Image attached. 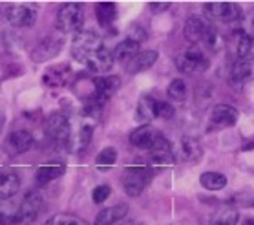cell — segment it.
Segmentation results:
<instances>
[{"label":"cell","mask_w":254,"mask_h":225,"mask_svg":"<svg viewBox=\"0 0 254 225\" xmlns=\"http://www.w3.org/2000/svg\"><path fill=\"white\" fill-rule=\"evenodd\" d=\"M84 24V9L77 2L63 4L57 13V29L63 33H79Z\"/></svg>","instance_id":"6da1fadb"},{"label":"cell","mask_w":254,"mask_h":225,"mask_svg":"<svg viewBox=\"0 0 254 225\" xmlns=\"http://www.w3.org/2000/svg\"><path fill=\"white\" fill-rule=\"evenodd\" d=\"M101 46H103V41H101V37L95 31H92V29H81L75 35V39H73L71 53H73L75 61L84 64V61Z\"/></svg>","instance_id":"7a4b0ae2"},{"label":"cell","mask_w":254,"mask_h":225,"mask_svg":"<svg viewBox=\"0 0 254 225\" xmlns=\"http://www.w3.org/2000/svg\"><path fill=\"white\" fill-rule=\"evenodd\" d=\"M150 170L146 167H128L123 174V187L128 196L137 198L143 194L144 187L150 179Z\"/></svg>","instance_id":"3957f363"},{"label":"cell","mask_w":254,"mask_h":225,"mask_svg":"<svg viewBox=\"0 0 254 225\" xmlns=\"http://www.w3.org/2000/svg\"><path fill=\"white\" fill-rule=\"evenodd\" d=\"M7 22L13 28H33L37 22V6L35 4H11L6 11Z\"/></svg>","instance_id":"277c9868"},{"label":"cell","mask_w":254,"mask_h":225,"mask_svg":"<svg viewBox=\"0 0 254 225\" xmlns=\"http://www.w3.org/2000/svg\"><path fill=\"white\" fill-rule=\"evenodd\" d=\"M176 66L183 74H194V72H201L207 68L208 61L205 57V53L199 52L197 48H190V50H187L176 57Z\"/></svg>","instance_id":"5b68a950"},{"label":"cell","mask_w":254,"mask_h":225,"mask_svg":"<svg viewBox=\"0 0 254 225\" xmlns=\"http://www.w3.org/2000/svg\"><path fill=\"white\" fill-rule=\"evenodd\" d=\"M207 17L221 22H232L242 17V7L234 2H207L205 4Z\"/></svg>","instance_id":"8992f818"},{"label":"cell","mask_w":254,"mask_h":225,"mask_svg":"<svg viewBox=\"0 0 254 225\" xmlns=\"http://www.w3.org/2000/svg\"><path fill=\"white\" fill-rule=\"evenodd\" d=\"M150 159L157 167H167L174 163V152L172 145L167 138H163L161 134H157L150 145Z\"/></svg>","instance_id":"52a82bcc"},{"label":"cell","mask_w":254,"mask_h":225,"mask_svg":"<svg viewBox=\"0 0 254 225\" xmlns=\"http://www.w3.org/2000/svg\"><path fill=\"white\" fill-rule=\"evenodd\" d=\"M63 50V39L61 37H55V35H50L46 39H42L37 46L31 50V59L35 63H44V61H50V59L57 57V53Z\"/></svg>","instance_id":"ba28073f"},{"label":"cell","mask_w":254,"mask_h":225,"mask_svg":"<svg viewBox=\"0 0 254 225\" xmlns=\"http://www.w3.org/2000/svg\"><path fill=\"white\" fill-rule=\"evenodd\" d=\"M69 121L64 114H52L46 121V132L55 143H66L69 139Z\"/></svg>","instance_id":"9c48e42d"},{"label":"cell","mask_w":254,"mask_h":225,"mask_svg":"<svg viewBox=\"0 0 254 225\" xmlns=\"http://www.w3.org/2000/svg\"><path fill=\"white\" fill-rule=\"evenodd\" d=\"M121 86V79L116 75H104V77H95L93 79V97L99 103L104 104Z\"/></svg>","instance_id":"30bf717a"},{"label":"cell","mask_w":254,"mask_h":225,"mask_svg":"<svg viewBox=\"0 0 254 225\" xmlns=\"http://www.w3.org/2000/svg\"><path fill=\"white\" fill-rule=\"evenodd\" d=\"M33 145V134L29 130H15L7 136L6 143H4V149L11 154V156H17V154H24L28 152Z\"/></svg>","instance_id":"8fae6325"},{"label":"cell","mask_w":254,"mask_h":225,"mask_svg":"<svg viewBox=\"0 0 254 225\" xmlns=\"http://www.w3.org/2000/svg\"><path fill=\"white\" fill-rule=\"evenodd\" d=\"M42 209V196L41 192L29 191L24 196L20 209H18V222H33Z\"/></svg>","instance_id":"7c38bea8"},{"label":"cell","mask_w":254,"mask_h":225,"mask_svg":"<svg viewBox=\"0 0 254 225\" xmlns=\"http://www.w3.org/2000/svg\"><path fill=\"white\" fill-rule=\"evenodd\" d=\"M238 116H240L238 110L234 106H231V104H216L212 108V114H210V121L216 127L227 128L236 125Z\"/></svg>","instance_id":"4fadbf2b"},{"label":"cell","mask_w":254,"mask_h":225,"mask_svg":"<svg viewBox=\"0 0 254 225\" xmlns=\"http://www.w3.org/2000/svg\"><path fill=\"white\" fill-rule=\"evenodd\" d=\"M112 64H114V57H112V53L104 46L95 50V52L84 61V66H86L88 70H92V72H108V70L112 68Z\"/></svg>","instance_id":"5bb4252c"},{"label":"cell","mask_w":254,"mask_h":225,"mask_svg":"<svg viewBox=\"0 0 254 225\" xmlns=\"http://www.w3.org/2000/svg\"><path fill=\"white\" fill-rule=\"evenodd\" d=\"M156 61H157V52H156V50L139 52L127 63V70L130 72V74H139V72H144V70L152 68V66L156 64Z\"/></svg>","instance_id":"9a60e30c"},{"label":"cell","mask_w":254,"mask_h":225,"mask_svg":"<svg viewBox=\"0 0 254 225\" xmlns=\"http://www.w3.org/2000/svg\"><path fill=\"white\" fill-rule=\"evenodd\" d=\"M20 189V178L13 170H0V200L15 196Z\"/></svg>","instance_id":"2e32d148"},{"label":"cell","mask_w":254,"mask_h":225,"mask_svg":"<svg viewBox=\"0 0 254 225\" xmlns=\"http://www.w3.org/2000/svg\"><path fill=\"white\" fill-rule=\"evenodd\" d=\"M127 213H128V205H125V203L103 209V211L97 214L93 225H116L117 222H121V220L127 216Z\"/></svg>","instance_id":"e0dca14e"},{"label":"cell","mask_w":254,"mask_h":225,"mask_svg":"<svg viewBox=\"0 0 254 225\" xmlns=\"http://www.w3.org/2000/svg\"><path fill=\"white\" fill-rule=\"evenodd\" d=\"M210 24H207L203 18L199 17H190L187 18L185 22V37L189 42H203L205 35H207V29Z\"/></svg>","instance_id":"ac0fdd59"},{"label":"cell","mask_w":254,"mask_h":225,"mask_svg":"<svg viewBox=\"0 0 254 225\" xmlns=\"http://www.w3.org/2000/svg\"><path fill=\"white\" fill-rule=\"evenodd\" d=\"M139 46H141V42H137L135 39H132V37H127V39H123L116 46L112 57H114V61H119V63H128L135 53L141 52Z\"/></svg>","instance_id":"d6986e66"},{"label":"cell","mask_w":254,"mask_h":225,"mask_svg":"<svg viewBox=\"0 0 254 225\" xmlns=\"http://www.w3.org/2000/svg\"><path fill=\"white\" fill-rule=\"evenodd\" d=\"M157 134L156 130L150 127V125H143V127L135 128L132 134H130V143L135 149H150L152 141Z\"/></svg>","instance_id":"ffe728a7"},{"label":"cell","mask_w":254,"mask_h":225,"mask_svg":"<svg viewBox=\"0 0 254 225\" xmlns=\"http://www.w3.org/2000/svg\"><path fill=\"white\" fill-rule=\"evenodd\" d=\"M254 77V66L247 61H238L231 70V82L234 86H242Z\"/></svg>","instance_id":"44dd1931"},{"label":"cell","mask_w":254,"mask_h":225,"mask_svg":"<svg viewBox=\"0 0 254 225\" xmlns=\"http://www.w3.org/2000/svg\"><path fill=\"white\" fill-rule=\"evenodd\" d=\"M95 15L103 28H110L117 18V6L114 2H99L95 6Z\"/></svg>","instance_id":"7402d4cb"},{"label":"cell","mask_w":254,"mask_h":225,"mask_svg":"<svg viewBox=\"0 0 254 225\" xmlns=\"http://www.w3.org/2000/svg\"><path fill=\"white\" fill-rule=\"evenodd\" d=\"M156 117V99L154 97H141L137 108H135V119L141 123H148Z\"/></svg>","instance_id":"603a6c76"},{"label":"cell","mask_w":254,"mask_h":225,"mask_svg":"<svg viewBox=\"0 0 254 225\" xmlns=\"http://www.w3.org/2000/svg\"><path fill=\"white\" fill-rule=\"evenodd\" d=\"M181 156L185 157L187 161H197L203 156V149L199 141L196 138H183L181 139Z\"/></svg>","instance_id":"cb8c5ba5"},{"label":"cell","mask_w":254,"mask_h":225,"mask_svg":"<svg viewBox=\"0 0 254 225\" xmlns=\"http://www.w3.org/2000/svg\"><path fill=\"white\" fill-rule=\"evenodd\" d=\"M64 70H68V66L46 70V74L42 75V82H44V84H48L50 88L64 86V84H66V81H68V72H64Z\"/></svg>","instance_id":"d4e9b609"},{"label":"cell","mask_w":254,"mask_h":225,"mask_svg":"<svg viewBox=\"0 0 254 225\" xmlns=\"http://www.w3.org/2000/svg\"><path fill=\"white\" fill-rule=\"evenodd\" d=\"M201 185L208 191H221L227 187V178L225 174L221 172H203L201 178H199Z\"/></svg>","instance_id":"484cf974"},{"label":"cell","mask_w":254,"mask_h":225,"mask_svg":"<svg viewBox=\"0 0 254 225\" xmlns=\"http://www.w3.org/2000/svg\"><path fill=\"white\" fill-rule=\"evenodd\" d=\"M64 174V165H48V167H41L37 170V183L39 185H46L53 179L61 178Z\"/></svg>","instance_id":"4316f807"},{"label":"cell","mask_w":254,"mask_h":225,"mask_svg":"<svg viewBox=\"0 0 254 225\" xmlns=\"http://www.w3.org/2000/svg\"><path fill=\"white\" fill-rule=\"evenodd\" d=\"M238 57H240V61H247V63L254 61V39L251 35H243L240 39V42H238Z\"/></svg>","instance_id":"83f0119b"},{"label":"cell","mask_w":254,"mask_h":225,"mask_svg":"<svg viewBox=\"0 0 254 225\" xmlns=\"http://www.w3.org/2000/svg\"><path fill=\"white\" fill-rule=\"evenodd\" d=\"M117 161V150L114 149V147H108V149L101 150L97 154V157H95V165H97V168H103V170H108V168H112L114 165H116Z\"/></svg>","instance_id":"f1b7e54d"},{"label":"cell","mask_w":254,"mask_h":225,"mask_svg":"<svg viewBox=\"0 0 254 225\" xmlns=\"http://www.w3.org/2000/svg\"><path fill=\"white\" fill-rule=\"evenodd\" d=\"M92 136H93V127L92 125H84V127H81V130L77 132L75 136V145H73V150H77V152H81V150H84L90 145V141H92Z\"/></svg>","instance_id":"f546056e"},{"label":"cell","mask_w":254,"mask_h":225,"mask_svg":"<svg viewBox=\"0 0 254 225\" xmlns=\"http://www.w3.org/2000/svg\"><path fill=\"white\" fill-rule=\"evenodd\" d=\"M167 95L172 101H183L187 97V84L183 79H174L167 88Z\"/></svg>","instance_id":"4dcf8cb0"},{"label":"cell","mask_w":254,"mask_h":225,"mask_svg":"<svg viewBox=\"0 0 254 225\" xmlns=\"http://www.w3.org/2000/svg\"><path fill=\"white\" fill-rule=\"evenodd\" d=\"M203 42L207 44L212 52H218L221 46H223V39H221L220 31L214 28V26H208L207 29V35H205V39H203Z\"/></svg>","instance_id":"1f68e13d"},{"label":"cell","mask_w":254,"mask_h":225,"mask_svg":"<svg viewBox=\"0 0 254 225\" xmlns=\"http://www.w3.org/2000/svg\"><path fill=\"white\" fill-rule=\"evenodd\" d=\"M176 110L170 103L167 101H156V117H163V119H172Z\"/></svg>","instance_id":"d6a6232c"},{"label":"cell","mask_w":254,"mask_h":225,"mask_svg":"<svg viewBox=\"0 0 254 225\" xmlns=\"http://www.w3.org/2000/svg\"><path fill=\"white\" fill-rule=\"evenodd\" d=\"M110 194H112L110 185H97L92 192V200H93V203H104L108 200Z\"/></svg>","instance_id":"836d02e7"},{"label":"cell","mask_w":254,"mask_h":225,"mask_svg":"<svg viewBox=\"0 0 254 225\" xmlns=\"http://www.w3.org/2000/svg\"><path fill=\"white\" fill-rule=\"evenodd\" d=\"M44 225H79L73 218H68V216H55V218H50Z\"/></svg>","instance_id":"e575fe53"},{"label":"cell","mask_w":254,"mask_h":225,"mask_svg":"<svg viewBox=\"0 0 254 225\" xmlns=\"http://www.w3.org/2000/svg\"><path fill=\"white\" fill-rule=\"evenodd\" d=\"M168 7H170V2H150L152 11H165Z\"/></svg>","instance_id":"d590c367"},{"label":"cell","mask_w":254,"mask_h":225,"mask_svg":"<svg viewBox=\"0 0 254 225\" xmlns=\"http://www.w3.org/2000/svg\"><path fill=\"white\" fill-rule=\"evenodd\" d=\"M238 225H254V218H243L242 222H238Z\"/></svg>","instance_id":"8d00e7d4"},{"label":"cell","mask_w":254,"mask_h":225,"mask_svg":"<svg viewBox=\"0 0 254 225\" xmlns=\"http://www.w3.org/2000/svg\"><path fill=\"white\" fill-rule=\"evenodd\" d=\"M251 37L254 39V18H253V24H251Z\"/></svg>","instance_id":"74e56055"},{"label":"cell","mask_w":254,"mask_h":225,"mask_svg":"<svg viewBox=\"0 0 254 225\" xmlns=\"http://www.w3.org/2000/svg\"><path fill=\"white\" fill-rule=\"evenodd\" d=\"M0 225H7V224H6V218H4L2 214H0Z\"/></svg>","instance_id":"f35d334b"}]
</instances>
